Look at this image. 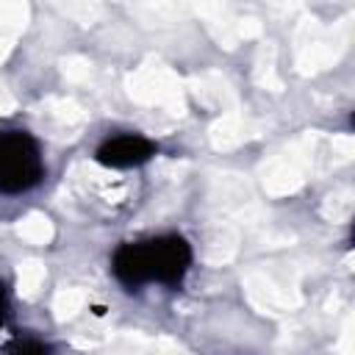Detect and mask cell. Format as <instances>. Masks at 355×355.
<instances>
[{
    "label": "cell",
    "mask_w": 355,
    "mask_h": 355,
    "mask_svg": "<svg viewBox=\"0 0 355 355\" xmlns=\"http://www.w3.org/2000/svg\"><path fill=\"white\" fill-rule=\"evenodd\" d=\"M191 269V244L178 236H155L147 241H125L111 255V272L125 288H141L147 283L180 286Z\"/></svg>",
    "instance_id": "1"
},
{
    "label": "cell",
    "mask_w": 355,
    "mask_h": 355,
    "mask_svg": "<svg viewBox=\"0 0 355 355\" xmlns=\"http://www.w3.org/2000/svg\"><path fill=\"white\" fill-rule=\"evenodd\" d=\"M44 178L39 141L28 130H0V194H25Z\"/></svg>",
    "instance_id": "2"
},
{
    "label": "cell",
    "mask_w": 355,
    "mask_h": 355,
    "mask_svg": "<svg viewBox=\"0 0 355 355\" xmlns=\"http://www.w3.org/2000/svg\"><path fill=\"white\" fill-rule=\"evenodd\" d=\"M155 150L158 147L141 133H116L97 147L94 158L108 169H133L147 164L155 155Z\"/></svg>",
    "instance_id": "3"
},
{
    "label": "cell",
    "mask_w": 355,
    "mask_h": 355,
    "mask_svg": "<svg viewBox=\"0 0 355 355\" xmlns=\"http://www.w3.org/2000/svg\"><path fill=\"white\" fill-rule=\"evenodd\" d=\"M8 355H53V349H50V344H44L42 338H19V341L8 349Z\"/></svg>",
    "instance_id": "4"
},
{
    "label": "cell",
    "mask_w": 355,
    "mask_h": 355,
    "mask_svg": "<svg viewBox=\"0 0 355 355\" xmlns=\"http://www.w3.org/2000/svg\"><path fill=\"white\" fill-rule=\"evenodd\" d=\"M6 316H8V294H6V286L0 283V327L6 324Z\"/></svg>",
    "instance_id": "5"
}]
</instances>
